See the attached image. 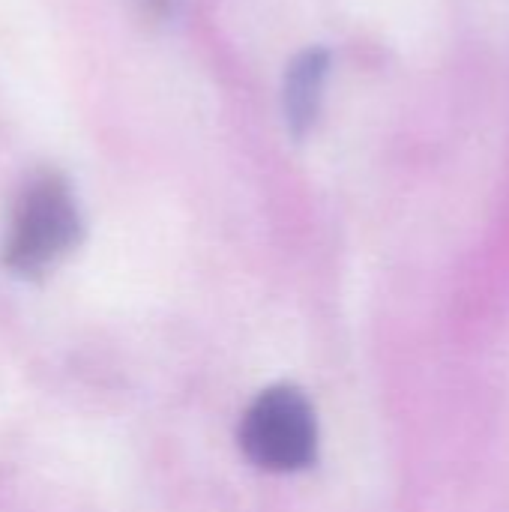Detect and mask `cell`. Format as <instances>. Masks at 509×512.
I'll list each match as a JSON object with an SVG mask.
<instances>
[{"label": "cell", "mask_w": 509, "mask_h": 512, "mask_svg": "<svg viewBox=\"0 0 509 512\" xmlns=\"http://www.w3.org/2000/svg\"><path fill=\"white\" fill-rule=\"evenodd\" d=\"M81 237V213L60 174L33 177L12 210L3 264L18 276H39L66 258Z\"/></svg>", "instance_id": "1"}, {"label": "cell", "mask_w": 509, "mask_h": 512, "mask_svg": "<svg viewBox=\"0 0 509 512\" xmlns=\"http://www.w3.org/2000/svg\"><path fill=\"white\" fill-rule=\"evenodd\" d=\"M240 450L273 474L309 468L318 456V420L309 399L291 384L267 387L243 414Z\"/></svg>", "instance_id": "2"}, {"label": "cell", "mask_w": 509, "mask_h": 512, "mask_svg": "<svg viewBox=\"0 0 509 512\" xmlns=\"http://www.w3.org/2000/svg\"><path fill=\"white\" fill-rule=\"evenodd\" d=\"M324 69L327 60L324 54L312 51L306 54L294 69H291V81H288V120L294 126L309 123L315 114V99L321 93V81H324Z\"/></svg>", "instance_id": "3"}, {"label": "cell", "mask_w": 509, "mask_h": 512, "mask_svg": "<svg viewBox=\"0 0 509 512\" xmlns=\"http://www.w3.org/2000/svg\"><path fill=\"white\" fill-rule=\"evenodd\" d=\"M147 3H150L153 9H165V6H168L171 0H147Z\"/></svg>", "instance_id": "4"}]
</instances>
